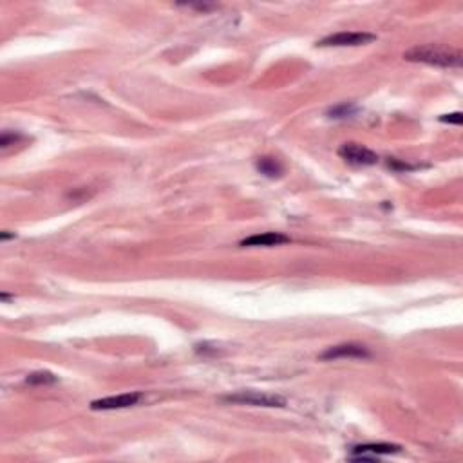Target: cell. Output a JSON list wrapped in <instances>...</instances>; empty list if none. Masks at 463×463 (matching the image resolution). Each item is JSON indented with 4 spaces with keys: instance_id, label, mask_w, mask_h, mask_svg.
Instances as JSON below:
<instances>
[{
    "instance_id": "obj_1",
    "label": "cell",
    "mask_w": 463,
    "mask_h": 463,
    "mask_svg": "<svg viewBox=\"0 0 463 463\" xmlns=\"http://www.w3.org/2000/svg\"><path fill=\"white\" fill-rule=\"evenodd\" d=\"M403 58L409 62H418V64L436 65V67H459L462 65V52L458 49L436 44L416 45L403 52Z\"/></svg>"
},
{
    "instance_id": "obj_2",
    "label": "cell",
    "mask_w": 463,
    "mask_h": 463,
    "mask_svg": "<svg viewBox=\"0 0 463 463\" xmlns=\"http://www.w3.org/2000/svg\"><path fill=\"white\" fill-rule=\"evenodd\" d=\"M225 402L241 403V406H255V407H284L286 400L272 393H261V391H239L234 395L223 396Z\"/></svg>"
},
{
    "instance_id": "obj_3",
    "label": "cell",
    "mask_w": 463,
    "mask_h": 463,
    "mask_svg": "<svg viewBox=\"0 0 463 463\" xmlns=\"http://www.w3.org/2000/svg\"><path fill=\"white\" fill-rule=\"evenodd\" d=\"M376 35L366 31H342L335 33L330 37L318 40V48H357V45H366L369 42H375Z\"/></svg>"
},
{
    "instance_id": "obj_4",
    "label": "cell",
    "mask_w": 463,
    "mask_h": 463,
    "mask_svg": "<svg viewBox=\"0 0 463 463\" xmlns=\"http://www.w3.org/2000/svg\"><path fill=\"white\" fill-rule=\"evenodd\" d=\"M338 156L342 157L346 163L355 167H371L379 163V154L373 152L367 147L360 145V143H344L338 149Z\"/></svg>"
},
{
    "instance_id": "obj_5",
    "label": "cell",
    "mask_w": 463,
    "mask_h": 463,
    "mask_svg": "<svg viewBox=\"0 0 463 463\" xmlns=\"http://www.w3.org/2000/svg\"><path fill=\"white\" fill-rule=\"evenodd\" d=\"M143 398V393H125V395L107 396L91 402L93 411H113V409H127V407L136 406Z\"/></svg>"
},
{
    "instance_id": "obj_6",
    "label": "cell",
    "mask_w": 463,
    "mask_h": 463,
    "mask_svg": "<svg viewBox=\"0 0 463 463\" xmlns=\"http://www.w3.org/2000/svg\"><path fill=\"white\" fill-rule=\"evenodd\" d=\"M402 451L400 445L395 443H364L351 449L353 459H376L382 454H398Z\"/></svg>"
},
{
    "instance_id": "obj_7",
    "label": "cell",
    "mask_w": 463,
    "mask_h": 463,
    "mask_svg": "<svg viewBox=\"0 0 463 463\" xmlns=\"http://www.w3.org/2000/svg\"><path fill=\"white\" fill-rule=\"evenodd\" d=\"M369 351L362 344H338V346H331L320 355V360H337V359H367Z\"/></svg>"
},
{
    "instance_id": "obj_8",
    "label": "cell",
    "mask_w": 463,
    "mask_h": 463,
    "mask_svg": "<svg viewBox=\"0 0 463 463\" xmlns=\"http://www.w3.org/2000/svg\"><path fill=\"white\" fill-rule=\"evenodd\" d=\"M290 242V238L281 232H264V234H255L241 241V246H279Z\"/></svg>"
},
{
    "instance_id": "obj_9",
    "label": "cell",
    "mask_w": 463,
    "mask_h": 463,
    "mask_svg": "<svg viewBox=\"0 0 463 463\" xmlns=\"http://www.w3.org/2000/svg\"><path fill=\"white\" fill-rule=\"evenodd\" d=\"M255 167H257V170L262 174V176L272 177V179H275V177H281L282 172H284V167H282V163L279 162L277 157H270V156L259 157L257 163H255Z\"/></svg>"
},
{
    "instance_id": "obj_10",
    "label": "cell",
    "mask_w": 463,
    "mask_h": 463,
    "mask_svg": "<svg viewBox=\"0 0 463 463\" xmlns=\"http://www.w3.org/2000/svg\"><path fill=\"white\" fill-rule=\"evenodd\" d=\"M26 382L31 386H48V384H57L58 379L49 371H35V373L28 375Z\"/></svg>"
},
{
    "instance_id": "obj_11",
    "label": "cell",
    "mask_w": 463,
    "mask_h": 463,
    "mask_svg": "<svg viewBox=\"0 0 463 463\" xmlns=\"http://www.w3.org/2000/svg\"><path fill=\"white\" fill-rule=\"evenodd\" d=\"M355 113H357V107H355V105L342 104V105H337V107H333V109L330 111V116L331 118H350V116H353Z\"/></svg>"
},
{
    "instance_id": "obj_12",
    "label": "cell",
    "mask_w": 463,
    "mask_h": 463,
    "mask_svg": "<svg viewBox=\"0 0 463 463\" xmlns=\"http://www.w3.org/2000/svg\"><path fill=\"white\" fill-rule=\"evenodd\" d=\"M440 121H443V123H452V125H462V113L445 114V116L440 118Z\"/></svg>"
},
{
    "instance_id": "obj_13",
    "label": "cell",
    "mask_w": 463,
    "mask_h": 463,
    "mask_svg": "<svg viewBox=\"0 0 463 463\" xmlns=\"http://www.w3.org/2000/svg\"><path fill=\"white\" fill-rule=\"evenodd\" d=\"M16 140H18V136H16V134L8 133V130H6V133L2 134V136H0V145H2V147H9V145H11V143H15Z\"/></svg>"
}]
</instances>
